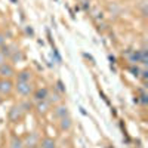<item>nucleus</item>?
Listing matches in <instances>:
<instances>
[{"label": "nucleus", "mask_w": 148, "mask_h": 148, "mask_svg": "<svg viewBox=\"0 0 148 148\" xmlns=\"http://www.w3.org/2000/svg\"><path fill=\"white\" fill-rule=\"evenodd\" d=\"M47 93H49V90H47L46 88H40V89H36V90L33 92V98H34L36 102L45 101L46 98H47Z\"/></svg>", "instance_id": "nucleus-5"}, {"label": "nucleus", "mask_w": 148, "mask_h": 148, "mask_svg": "<svg viewBox=\"0 0 148 148\" xmlns=\"http://www.w3.org/2000/svg\"><path fill=\"white\" fill-rule=\"evenodd\" d=\"M15 76V70L9 62H5L0 65V77L2 79H10Z\"/></svg>", "instance_id": "nucleus-3"}, {"label": "nucleus", "mask_w": 148, "mask_h": 148, "mask_svg": "<svg viewBox=\"0 0 148 148\" xmlns=\"http://www.w3.org/2000/svg\"><path fill=\"white\" fill-rule=\"evenodd\" d=\"M16 92L22 96H30V93L34 92V88L30 82H18L16 83Z\"/></svg>", "instance_id": "nucleus-1"}, {"label": "nucleus", "mask_w": 148, "mask_h": 148, "mask_svg": "<svg viewBox=\"0 0 148 148\" xmlns=\"http://www.w3.org/2000/svg\"><path fill=\"white\" fill-rule=\"evenodd\" d=\"M36 145H37V136L34 133H31L30 136L24 141V147H30V148H36Z\"/></svg>", "instance_id": "nucleus-10"}, {"label": "nucleus", "mask_w": 148, "mask_h": 148, "mask_svg": "<svg viewBox=\"0 0 148 148\" xmlns=\"http://www.w3.org/2000/svg\"><path fill=\"white\" fill-rule=\"evenodd\" d=\"M47 108H49V101H39L36 105V110L39 111V114H46L47 113Z\"/></svg>", "instance_id": "nucleus-8"}, {"label": "nucleus", "mask_w": 148, "mask_h": 148, "mask_svg": "<svg viewBox=\"0 0 148 148\" xmlns=\"http://www.w3.org/2000/svg\"><path fill=\"white\" fill-rule=\"evenodd\" d=\"M14 89V84H12L10 79H2L0 80V95H9Z\"/></svg>", "instance_id": "nucleus-4"}, {"label": "nucleus", "mask_w": 148, "mask_h": 148, "mask_svg": "<svg viewBox=\"0 0 148 148\" xmlns=\"http://www.w3.org/2000/svg\"><path fill=\"white\" fill-rule=\"evenodd\" d=\"M71 126H73V121H71V119L68 116L59 119V127H61V130H65L67 132V130L71 129Z\"/></svg>", "instance_id": "nucleus-7"}, {"label": "nucleus", "mask_w": 148, "mask_h": 148, "mask_svg": "<svg viewBox=\"0 0 148 148\" xmlns=\"http://www.w3.org/2000/svg\"><path fill=\"white\" fill-rule=\"evenodd\" d=\"M10 148H24V141L21 138H18V136H12Z\"/></svg>", "instance_id": "nucleus-11"}, {"label": "nucleus", "mask_w": 148, "mask_h": 148, "mask_svg": "<svg viewBox=\"0 0 148 148\" xmlns=\"http://www.w3.org/2000/svg\"><path fill=\"white\" fill-rule=\"evenodd\" d=\"M53 114H55L58 119H62V117L68 116V108H67V105H64V104L56 105V107L53 108Z\"/></svg>", "instance_id": "nucleus-6"}, {"label": "nucleus", "mask_w": 148, "mask_h": 148, "mask_svg": "<svg viewBox=\"0 0 148 148\" xmlns=\"http://www.w3.org/2000/svg\"><path fill=\"white\" fill-rule=\"evenodd\" d=\"M0 104H2V95H0Z\"/></svg>", "instance_id": "nucleus-17"}, {"label": "nucleus", "mask_w": 148, "mask_h": 148, "mask_svg": "<svg viewBox=\"0 0 148 148\" xmlns=\"http://www.w3.org/2000/svg\"><path fill=\"white\" fill-rule=\"evenodd\" d=\"M31 80V73L30 71H21L18 74V82H30Z\"/></svg>", "instance_id": "nucleus-12"}, {"label": "nucleus", "mask_w": 148, "mask_h": 148, "mask_svg": "<svg viewBox=\"0 0 148 148\" xmlns=\"http://www.w3.org/2000/svg\"><path fill=\"white\" fill-rule=\"evenodd\" d=\"M24 111L22 108H21V105L18 104V105H14L10 108V111H9V120L10 121H14V123H16V121H19L22 117H24Z\"/></svg>", "instance_id": "nucleus-2"}, {"label": "nucleus", "mask_w": 148, "mask_h": 148, "mask_svg": "<svg viewBox=\"0 0 148 148\" xmlns=\"http://www.w3.org/2000/svg\"><path fill=\"white\" fill-rule=\"evenodd\" d=\"M40 148H56V142L52 138H43L40 142Z\"/></svg>", "instance_id": "nucleus-9"}, {"label": "nucleus", "mask_w": 148, "mask_h": 148, "mask_svg": "<svg viewBox=\"0 0 148 148\" xmlns=\"http://www.w3.org/2000/svg\"><path fill=\"white\" fill-rule=\"evenodd\" d=\"M36 148H40V147H36Z\"/></svg>", "instance_id": "nucleus-18"}, {"label": "nucleus", "mask_w": 148, "mask_h": 148, "mask_svg": "<svg viewBox=\"0 0 148 148\" xmlns=\"http://www.w3.org/2000/svg\"><path fill=\"white\" fill-rule=\"evenodd\" d=\"M5 62H6V58H5V55H3L2 52H0V65L5 64Z\"/></svg>", "instance_id": "nucleus-15"}, {"label": "nucleus", "mask_w": 148, "mask_h": 148, "mask_svg": "<svg viewBox=\"0 0 148 148\" xmlns=\"http://www.w3.org/2000/svg\"><path fill=\"white\" fill-rule=\"evenodd\" d=\"M130 71H132V73H135L133 76H136V77H139V68H138V67H136V68H135V67H132V68H130Z\"/></svg>", "instance_id": "nucleus-14"}, {"label": "nucleus", "mask_w": 148, "mask_h": 148, "mask_svg": "<svg viewBox=\"0 0 148 148\" xmlns=\"http://www.w3.org/2000/svg\"><path fill=\"white\" fill-rule=\"evenodd\" d=\"M5 42H6L5 36H3V34H0V46H3V45H5Z\"/></svg>", "instance_id": "nucleus-16"}, {"label": "nucleus", "mask_w": 148, "mask_h": 148, "mask_svg": "<svg viewBox=\"0 0 148 148\" xmlns=\"http://www.w3.org/2000/svg\"><path fill=\"white\" fill-rule=\"evenodd\" d=\"M19 105H21V108H22L24 111H30V110H31V104H30L28 101H24V102H21Z\"/></svg>", "instance_id": "nucleus-13"}]
</instances>
